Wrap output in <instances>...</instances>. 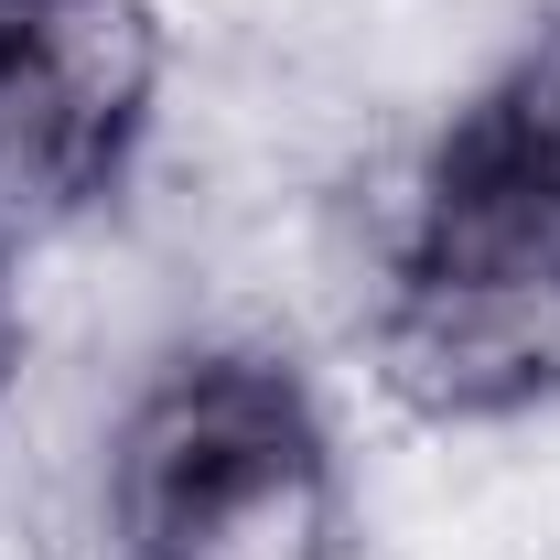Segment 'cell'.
I'll return each instance as SVG.
<instances>
[{
  "mask_svg": "<svg viewBox=\"0 0 560 560\" xmlns=\"http://www.w3.org/2000/svg\"><path fill=\"white\" fill-rule=\"evenodd\" d=\"M366 366L410 420L475 431L560 399V206L453 130L399 206Z\"/></svg>",
  "mask_w": 560,
  "mask_h": 560,
  "instance_id": "6da1fadb",
  "label": "cell"
},
{
  "mask_svg": "<svg viewBox=\"0 0 560 560\" xmlns=\"http://www.w3.org/2000/svg\"><path fill=\"white\" fill-rule=\"evenodd\" d=\"M162 66L151 0H0V259L55 248L130 184Z\"/></svg>",
  "mask_w": 560,
  "mask_h": 560,
  "instance_id": "3957f363",
  "label": "cell"
},
{
  "mask_svg": "<svg viewBox=\"0 0 560 560\" xmlns=\"http://www.w3.org/2000/svg\"><path fill=\"white\" fill-rule=\"evenodd\" d=\"M11 366H22V291H11V259H0V388H11Z\"/></svg>",
  "mask_w": 560,
  "mask_h": 560,
  "instance_id": "5b68a950",
  "label": "cell"
},
{
  "mask_svg": "<svg viewBox=\"0 0 560 560\" xmlns=\"http://www.w3.org/2000/svg\"><path fill=\"white\" fill-rule=\"evenodd\" d=\"M119 560H346V464L324 399L259 346L173 355L108 442Z\"/></svg>",
  "mask_w": 560,
  "mask_h": 560,
  "instance_id": "7a4b0ae2",
  "label": "cell"
},
{
  "mask_svg": "<svg viewBox=\"0 0 560 560\" xmlns=\"http://www.w3.org/2000/svg\"><path fill=\"white\" fill-rule=\"evenodd\" d=\"M453 130L475 140V151H495L517 184H539V195L560 206V11L506 55V75H495Z\"/></svg>",
  "mask_w": 560,
  "mask_h": 560,
  "instance_id": "277c9868",
  "label": "cell"
}]
</instances>
